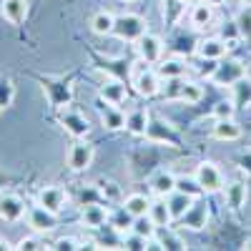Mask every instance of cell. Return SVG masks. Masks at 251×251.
<instances>
[{
    "label": "cell",
    "mask_w": 251,
    "mask_h": 251,
    "mask_svg": "<svg viewBox=\"0 0 251 251\" xmlns=\"http://www.w3.org/2000/svg\"><path fill=\"white\" fill-rule=\"evenodd\" d=\"M194 178L201 186L203 194H221L224 186H226L221 169H219L216 163H211V161H201L196 166V171H194Z\"/></svg>",
    "instance_id": "6da1fadb"
},
{
    "label": "cell",
    "mask_w": 251,
    "mask_h": 251,
    "mask_svg": "<svg viewBox=\"0 0 251 251\" xmlns=\"http://www.w3.org/2000/svg\"><path fill=\"white\" fill-rule=\"evenodd\" d=\"M146 33V20L138 13H121L116 15V25H113V35L126 40V43H136V40Z\"/></svg>",
    "instance_id": "7a4b0ae2"
},
{
    "label": "cell",
    "mask_w": 251,
    "mask_h": 251,
    "mask_svg": "<svg viewBox=\"0 0 251 251\" xmlns=\"http://www.w3.org/2000/svg\"><path fill=\"white\" fill-rule=\"evenodd\" d=\"M136 53H138V60L149 63V66H156V63L163 58V38L146 30L136 40Z\"/></svg>",
    "instance_id": "3957f363"
},
{
    "label": "cell",
    "mask_w": 251,
    "mask_h": 251,
    "mask_svg": "<svg viewBox=\"0 0 251 251\" xmlns=\"http://www.w3.org/2000/svg\"><path fill=\"white\" fill-rule=\"evenodd\" d=\"M133 88L141 98H156L161 93V75L158 71L149 68V63H143V68L133 75Z\"/></svg>",
    "instance_id": "277c9868"
},
{
    "label": "cell",
    "mask_w": 251,
    "mask_h": 251,
    "mask_svg": "<svg viewBox=\"0 0 251 251\" xmlns=\"http://www.w3.org/2000/svg\"><path fill=\"white\" fill-rule=\"evenodd\" d=\"M25 214H28V206H25V201L20 199L18 194H13V191L0 194V221L15 224V221L23 219Z\"/></svg>",
    "instance_id": "5b68a950"
},
{
    "label": "cell",
    "mask_w": 251,
    "mask_h": 251,
    "mask_svg": "<svg viewBox=\"0 0 251 251\" xmlns=\"http://www.w3.org/2000/svg\"><path fill=\"white\" fill-rule=\"evenodd\" d=\"M28 224H30V228L35 234H50L53 228L58 226V214H53V211H48V208H43V206H33V208H28Z\"/></svg>",
    "instance_id": "8992f818"
},
{
    "label": "cell",
    "mask_w": 251,
    "mask_h": 251,
    "mask_svg": "<svg viewBox=\"0 0 251 251\" xmlns=\"http://www.w3.org/2000/svg\"><path fill=\"white\" fill-rule=\"evenodd\" d=\"M93 146L86 143L83 138H75V143L71 146L68 151V169L71 171H86L88 166L93 163Z\"/></svg>",
    "instance_id": "52a82bcc"
},
{
    "label": "cell",
    "mask_w": 251,
    "mask_h": 251,
    "mask_svg": "<svg viewBox=\"0 0 251 251\" xmlns=\"http://www.w3.org/2000/svg\"><path fill=\"white\" fill-rule=\"evenodd\" d=\"M35 203L48 208V211H53V214H60L63 208H66V203H68V194L63 191L60 186H46V188H40V191H38Z\"/></svg>",
    "instance_id": "ba28073f"
},
{
    "label": "cell",
    "mask_w": 251,
    "mask_h": 251,
    "mask_svg": "<svg viewBox=\"0 0 251 251\" xmlns=\"http://www.w3.org/2000/svg\"><path fill=\"white\" fill-rule=\"evenodd\" d=\"M60 123H63V128H66L73 138H86L91 133V123H88V118L83 116L80 111H73V108L60 111Z\"/></svg>",
    "instance_id": "9c48e42d"
},
{
    "label": "cell",
    "mask_w": 251,
    "mask_h": 251,
    "mask_svg": "<svg viewBox=\"0 0 251 251\" xmlns=\"http://www.w3.org/2000/svg\"><path fill=\"white\" fill-rule=\"evenodd\" d=\"M28 13H30L28 0H0V15H3V20L10 23V25L25 23Z\"/></svg>",
    "instance_id": "30bf717a"
},
{
    "label": "cell",
    "mask_w": 251,
    "mask_h": 251,
    "mask_svg": "<svg viewBox=\"0 0 251 251\" xmlns=\"http://www.w3.org/2000/svg\"><path fill=\"white\" fill-rule=\"evenodd\" d=\"M244 75H246V68L239 60H226V63H221V66H216L211 80L216 83V86H231V83H236Z\"/></svg>",
    "instance_id": "8fae6325"
},
{
    "label": "cell",
    "mask_w": 251,
    "mask_h": 251,
    "mask_svg": "<svg viewBox=\"0 0 251 251\" xmlns=\"http://www.w3.org/2000/svg\"><path fill=\"white\" fill-rule=\"evenodd\" d=\"M111 219L108 214V208L106 206H100L96 201L91 203H83V211H80V224L86 226V228H100L103 224H106Z\"/></svg>",
    "instance_id": "7c38bea8"
},
{
    "label": "cell",
    "mask_w": 251,
    "mask_h": 251,
    "mask_svg": "<svg viewBox=\"0 0 251 251\" xmlns=\"http://www.w3.org/2000/svg\"><path fill=\"white\" fill-rule=\"evenodd\" d=\"M149 219L153 221L156 228H169L171 221H174V214L169 208V201H166L163 196H156L151 199V206H149Z\"/></svg>",
    "instance_id": "4fadbf2b"
},
{
    "label": "cell",
    "mask_w": 251,
    "mask_h": 251,
    "mask_svg": "<svg viewBox=\"0 0 251 251\" xmlns=\"http://www.w3.org/2000/svg\"><path fill=\"white\" fill-rule=\"evenodd\" d=\"M196 53L203 58V60H221L226 53H228V43L224 38H203L201 43L196 46Z\"/></svg>",
    "instance_id": "5bb4252c"
},
{
    "label": "cell",
    "mask_w": 251,
    "mask_h": 251,
    "mask_svg": "<svg viewBox=\"0 0 251 251\" xmlns=\"http://www.w3.org/2000/svg\"><path fill=\"white\" fill-rule=\"evenodd\" d=\"M151 128V116L146 108H131L126 113V131L133 136H146Z\"/></svg>",
    "instance_id": "9a60e30c"
},
{
    "label": "cell",
    "mask_w": 251,
    "mask_h": 251,
    "mask_svg": "<svg viewBox=\"0 0 251 251\" xmlns=\"http://www.w3.org/2000/svg\"><path fill=\"white\" fill-rule=\"evenodd\" d=\"M176 183H178V178H176L174 171L161 169V171H156L151 176V191H153V196H163L166 199V196H171L176 191Z\"/></svg>",
    "instance_id": "2e32d148"
},
{
    "label": "cell",
    "mask_w": 251,
    "mask_h": 251,
    "mask_svg": "<svg viewBox=\"0 0 251 251\" xmlns=\"http://www.w3.org/2000/svg\"><path fill=\"white\" fill-rule=\"evenodd\" d=\"M224 196H226V206L231 211H241L246 206V199H249V188L244 181H231L224 186Z\"/></svg>",
    "instance_id": "e0dca14e"
},
{
    "label": "cell",
    "mask_w": 251,
    "mask_h": 251,
    "mask_svg": "<svg viewBox=\"0 0 251 251\" xmlns=\"http://www.w3.org/2000/svg\"><path fill=\"white\" fill-rule=\"evenodd\" d=\"M188 23H191L194 30H206L214 23V5H208L206 0L191 5V10H188Z\"/></svg>",
    "instance_id": "ac0fdd59"
},
{
    "label": "cell",
    "mask_w": 251,
    "mask_h": 251,
    "mask_svg": "<svg viewBox=\"0 0 251 251\" xmlns=\"http://www.w3.org/2000/svg\"><path fill=\"white\" fill-rule=\"evenodd\" d=\"M88 25H91V33L93 35H100V38H106V35H113V25H116V15L111 10H96L88 20Z\"/></svg>",
    "instance_id": "d6986e66"
},
{
    "label": "cell",
    "mask_w": 251,
    "mask_h": 251,
    "mask_svg": "<svg viewBox=\"0 0 251 251\" xmlns=\"http://www.w3.org/2000/svg\"><path fill=\"white\" fill-rule=\"evenodd\" d=\"M166 201H169V208H171L174 221H176V219H183V216L188 214V208H191L199 199L191 196V194H186V191H178V188H176L171 196H166Z\"/></svg>",
    "instance_id": "ffe728a7"
},
{
    "label": "cell",
    "mask_w": 251,
    "mask_h": 251,
    "mask_svg": "<svg viewBox=\"0 0 251 251\" xmlns=\"http://www.w3.org/2000/svg\"><path fill=\"white\" fill-rule=\"evenodd\" d=\"M211 136L216 141H239L244 136V131H241V126L236 123V118H224V121H216L214 123Z\"/></svg>",
    "instance_id": "44dd1931"
},
{
    "label": "cell",
    "mask_w": 251,
    "mask_h": 251,
    "mask_svg": "<svg viewBox=\"0 0 251 251\" xmlns=\"http://www.w3.org/2000/svg\"><path fill=\"white\" fill-rule=\"evenodd\" d=\"M100 108V123L106 131H123L126 128V113L121 111V106H111V103H106V108Z\"/></svg>",
    "instance_id": "7402d4cb"
},
{
    "label": "cell",
    "mask_w": 251,
    "mask_h": 251,
    "mask_svg": "<svg viewBox=\"0 0 251 251\" xmlns=\"http://www.w3.org/2000/svg\"><path fill=\"white\" fill-rule=\"evenodd\" d=\"M98 98L111 103V106H121V103H126V98H128V93H126V86L118 80H108L103 83L100 91H98Z\"/></svg>",
    "instance_id": "603a6c76"
},
{
    "label": "cell",
    "mask_w": 251,
    "mask_h": 251,
    "mask_svg": "<svg viewBox=\"0 0 251 251\" xmlns=\"http://www.w3.org/2000/svg\"><path fill=\"white\" fill-rule=\"evenodd\" d=\"M228 88H231V100H234L236 108H249L251 106V78L249 75L239 78Z\"/></svg>",
    "instance_id": "cb8c5ba5"
},
{
    "label": "cell",
    "mask_w": 251,
    "mask_h": 251,
    "mask_svg": "<svg viewBox=\"0 0 251 251\" xmlns=\"http://www.w3.org/2000/svg\"><path fill=\"white\" fill-rule=\"evenodd\" d=\"M121 206H123L126 214H131V216L136 219V216H146V214H149L151 199L146 196V194H128V196L121 201Z\"/></svg>",
    "instance_id": "d4e9b609"
},
{
    "label": "cell",
    "mask_w": 251,
    "mask_h": 251,
    "mask_svg": "<svg viewBox=\"0 0 251 251\" xmlns=\"http://www.w3.org/2000/svg\"><path fill=\"white\" fill-rule=\"evenodd\" d=\"M201 98H203V88L194 80H183L176 93V100L186 103V106H196V103H201Z\"/></svg>",
    "instance_id": "484cf974"
},
{
    "label": "cell",
    "mask_w": 251,
    "mask_h": 251,
    "mask_svg": "<svg viewBox=\"0 0 251 251\" xmlns=\"http://www.w3.org/2000/svg\"><path fill=\"white\" fill-rule=\"evenodd\" d=\"M156 66H158V75L161 78H166V80H171V78H183L186 75V63L183 60H178V58H169V60H158L156 63Z\"/></svg>",
    "instance_id": "4316f807"
},
{
    "label": "cell",
    "mask_w": 251,
    "mask_h": 251,
    "mask_svg": "<svg viewBox=\"0 0 251 251\" xmlns=\"http://www.w3.org/2000/svg\"><path fill=\"white\" fill-rule=\"evenodd\" d=\"M186 13V0H163V18L169 25H178Z\"/></svg>",
    "instance_id": "83f0119b"
},
{
    "label": "cell",
    "mask_w": 251,
    "mask_h": 251,
    "mask_svg": "<svg viewBox=\"0 0 251 251\" xmlns=\"http://www.w3.org/2000/svg\"><path fill=\"white\" fill-rule=\"evenodd\" d=\"M156 231H158V228L153 226V221L149 219V214H146V216H136L133 224H131V234H136V236H141L146 241H151L156 236Z\"/></svg>",
    "instance_id": "f1b7e54d"
},
{
    "label": "cell",
    "mask_w": 251,
    "mask_h": 251,
    "mask_svg": "<svg viewBox=\"0 0 251 251\" xmlns=\"http://www.w3.org/2000/svg\"><path fill=\"white\" fill-rule=\"evenodd\" d=\"M214 118L216 121H224V118H234L236 116V106H234V100L231 98H226V100H216L214 103V108H211Z\"/></svg>",
    "instance_id": "f546056e"
},
{
    "label": "cell",
    "mask_w": 251,
    "mask_h": 251,
    "mask_svg": "<svg viewBox=\"0 0 251 251\" xmlns=\"http://www.w3.org/2000/svg\"><path fill=\"white\" fill-rule=\"evenodd\" d=\"M236 30H239V35L241 38H246V40H251V5H246L239 15H236Z\"/></svg>",
    "instance_id": "4dcf8cb0"
},
{
    "label": "cell",
    "mask_w": 251,
    "mask_h": 251,
    "mask_svg": "<svg viewBox=\"0 0 251 251\" xmlns=\"http://www.w3.org/2000/svg\"><path fill=\"white\" fill-rule=\"evenodd\" d=\"M13 96H15V86L10 78H0V111L8 108L13 103Z\"/></svg>",
    "instance_id": "1f68e13d"
},
{
    "label": "cell",
    "mask_w": 251,
    "mask_h": 251,
    "mask_svg": "<svg viewBox=\"0 0 251 251\" xmlns=\"http://www.w3.org/2000/svg\"><path fill=\"white\" fill-rule=\"evenodd\" d=\"M15 249L18 251H38V249H48V246L40 241V234H35V236H28V239H20Z\"/></svg>",
    "instance_id": "d6a6232c"
},
{
    "label": "cell",
    "mask_w": 251,
    "mask_h": 251,
    "mask_svg": "<svg viewBox=\"0 0 251 251\" xmlns=\"http://www.w3.org/2000/svg\"><path fill=\"white\" fill-rule=\"evenodd\" d=\"M163 236L158 239V244H161V249H186V244L178 239V236H174L171 231H169V228H163Z\"/></svg>",
    "instance_id": "836d02e7"
},
{
    "label": "cell",
    "mask_w": 251,
    "mask_h": 251,
    "mask_svg": "<svg viewBox=\"0 0 251 251\" xmlns=\"http://www.w3.org/2000/svg\"><path fill=\"white\" fill-rule=\"evenodd\" d=\"M113 226H116V231H131V224H133V216L131 214H126L123 211V206H121V211H118V216L111 221Z\"/></svg>",
    "instance_id": "e575fe53"
},
{
    "label": "cell",
    "mask_w": 251,
    "mask_h": 251,
    "mask_svg": "<svg viewBox=\"0 0 251 251\" xmlns=\"http://www.w3.org/2000/svg\"><path fill=\"white\" fill-rule=\"evenodd\" d=\"M126 249H149V241L136 236V234H131L128 239H126Z\"/></svg>",
    "instance_id": "d590c367"
},
{
    "label": "cell",
    "mask_w": 251,
    "mask_h": 251,
    "mask_svg": "<svg viewBox=\"0 0 251 251\" xmlns=\"http://www.w3.org/2000/svg\"><path fill=\"white\" fill-rule=\"evenodd\" d=\"M50 249H60V251H63V249H68V251H73V249H80V246H78V241H75V239H71V236H68V239H58Z\"/></svg>",
    "instance_id": "8d00e7d4"
},
{
    "label": "cell",
    "mask_w": 251,
    "mask_h": 251,
    "mask_svg": "<svg viewBox=\"0 0 251 251\" xmlns=\"http://www.w3.org/2000/svg\"><path fill=\"white\" fill-rule=\"evenodd\" d=\"M10 249H15V246H10L5 239H0V251H10Z\"/></svg>",
    "instance_id": "74e56055"
},
{
    "label": "cell",
    "mask_w": 251,
    "mask_h": 251,
    "mask_svg": "<svg viewBox=\"0 0 251 251\" xmlns=\"http://www.w3.org/2000/svg\"><path fill=\"white\" fill-rule=\"evenodd\" d=\"M206 3H208V5H214V8H219V5L226 3V0H206Z\"/></svg>",
    "instance_id": "f35d334b"
},
{
    "label": "cell",
    "mask_w": 251,
    "mask_h": 251,
    "mask_svg": "<svg viewBox=\"0 0 251 251\" xmlns=\"http://www.w3.org/2000/svg\"><path fill=\"white\" fill-rule=\"evenodd\" d=\"M188 5H196V3H203V0H186Z\"/></svg>",
    "instance_id": "ab89813d"
},
{
    "label": "cell",
    "mask_w": 251,
    "mask_h": 251,
    "mask_svg": "<svg viewBox=\"0 0 251 251\" xmlns=\"http://www.w3.org/2000/svg\"><path fill=\"white\" fill-rule=\"evenodd\" d=\"M241 3H244V5H251V0H241Z\"/></svg>",
    "instance_id": "60d3db41"
},
{
    "label": "cell",
    "mask_w": 251,
    "mask_h": 251,
    "mask_svg": "<svg viewBox=\"0 0 251 251\" xmlns=\"http://www.w3.org/2000/svg\"><path fill=\"white\" fill-rule=\"evenodd\" d=\"M121 3H136V0H121Z\"/></svg>",
    "instance_id": "b9f144b4"
}]
</instances>
